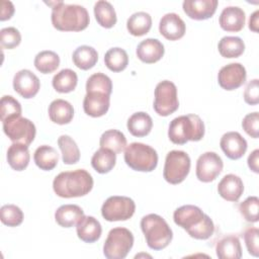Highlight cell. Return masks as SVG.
<instances>
[{
  "label": "cell",
  "mask_w": 259,
  "mask_h": 259,
  "mask_svg": "<svg viewBox=\"0 0 259 259\" xmlns=\"http://www.w3.org/2000/svg\"><path fill=\"white\" fill-rule=\"evenodd\" d=\"M248 166L254 173H259V150H254L248 157Z\"/></svg>",
  "instance_id": "c3c4849f"
},
{
  "label": "cell",
  "mask_w": 259,
  "mask_h": 259,
  "mask_svg": "<svg viewBox=\"0 0 259 259\" xmlns=\"http://www.w3.org/2000/svg\"><path fill=\"white\" fill-rule=\"evenodd\" d=\"M104 63L110 71L121 72L128 64V56L121 48H111L105 53Z\"/></svg>",
  "instance_id": "8d00e7d4"
},
{
  "label": "cell",
  "mask_w": 259,
  "mask_h": 259,
  "mask_svg": "<svg viewBox=\"0 0 259 259\" xmlns=\"http://www.w3.org/2000/svg\"><path fill=\"white\" fill-rule=\"evenodd\" d=\"M0 220L8 227H17L23 221V212L15 204H5L0 208Z\"/></svg>",
  "instance_id": "ab89813d"
},
{
  "label": "cell",
  "mask_w": 259,
  "mask_h": 259,
  "mask_svg": "<svg viewBox=\"0 0 259 259\" xmlns=\"http://www.w3.org/2000/svg\"><path fill=\"white\" fill-rule=\"evenodd\" d=\"M223 167V160L217 153L205 152L196 161V177L201 182H211L220 175Z\"/></svg>",
  "instance_id": "7c38bea8"
},
{
  "label": "cell",
  "mask_w": 259,
  "mask_h": 259,
  "mask_svg": "<svg viewBox=\"0 0 259 259\" xmlns=\"http://www.w3.org/2000/svg\"><path fill=\"white\" fill-rule=\"evenodd\" d=\"M185 14L194 20L210 18L218 7L217 0H185L182 4Z\"/></svg>",
  "instance_id": "2e32d148"
},
{
  "label": "cell",
  "mask_w": 259,
  "mask_h": 259,
  "mask_svg": "<svg viewBox=\"0 0 259 259\" xmlns=\"http://www.w3.org/2000/svg\"><path fill=\"white\" fill-rule=\"evenodd\" d=\"M102 92L110 96L112 92L111 79L103 73H95L91 75L86 82V92Z\"/></svg>",
  "instance_id": "f35d334b"
},
{
  "label": "cell",
  "mask_w": 259,
  "mask_h": 259,
  "mask_svg": "<svg viewBox=\"0 0 259 259\" xmlns=\"http://www.w3.org/2000/svg\"><path fill=\"white\" fill-rule=\"evenodd\" d=\"M247 78L245 67L240 63H231L224 66L218 74L219 85L228 91L241 87Z\"/></svg>",
  "instance_id": "4fadbf2b"
},
{
  "label": "cell",
  "mask_w": 259,
  "mask_h": 259,
  "mask_svg": "<svg viewBox=\"0 0 259 259\" xmlns=\"http://www.w3.org/2000/svg\"><path fill=\"white\" fill-rule=\"evenodd\" d=\"M110 96L97 91L86 92L83 100V109L85 113L92 117L104 115L109 108Z\"/></svg>",
  "instance_id": "e0dca14e"
},
{
  "label": "cell",
  "mask_w": 259,
  "mask_h": 259,
  "mask_svg": "<svg viewBox=\"0 0 259 259\" xmlns=\"http://www.w3.org/2000/svg\"><path fill=\"white\" fill-rule=\"evenodd\" d=\"M124 161L133 170L151 172L158 164V154L154 148L143 143H132L125 147Z\"/></svg>",
  "instance_id": "8992f818"
},
{
  "label": "cell",
  "mask_w": 259,
  "mask_h": 259,
  "mask_svg": "<svg viewBox=\"0 0 259 259\" xmlns=\"http://www.w3.org/2000/svg\"><path fill=\"white\" fill-rule=\"evenodd\" d=\"M94 15L98 24L104 28H111L117 20L113 6L105 0H100L95 3Z\"/></svg>",
  "instance_id": "1f68e13d"
},
{
  "label": "cell",
  "mask_w": 259,
  "mask_h": 259,
  "mask_svg": "<svg viewBox=\"0 0 259 259\" xmlns=\"http://www.w3.org/2000/svg\"><path fill=\"white\" fill-rule=\"evenodd\" d=\"M215 253L220 259H240L242 248L237 236H225L215 245Z\"/></svg>",
  "instance_id": "cb8c5ba5"
},
{
  "label": "cell",
  "mask_w": 259,
  "mask_h": 259,
  "mask_svg": "<svg viewBox=\"0 0 259 259\" xmlns=\"http://www.w3.org/2000/svg\"><path fill=\"white\" fill-rule=\"evenodd\" d=\"M259 231L257 228L249 227L244 232V240L248 253L254 257L259 256Z\"/></svg>",
  "instance_id": "ee69618b"
},
{
  "label": "cell",
  "mask_w": 259,
  "mask_h": 259,
  "mask_svg": "<svg viewBox=\"0 0 259 259\" xmlns=\"http://www.w3.org/2000/svg\"><path fill=\"white\" fill-rule=\"evenodd\" d=\"M78 238L85 243L96 242L102 233L100 223L91 215H84L76 226Z\"/></svg>",
  "instance_id": "7402d4cb"
},
{
  "label": "cell",
  "mask_w": 259,
  "mask_h": 259,
  "mask_svg": "<svg viewBox=\"0 0 259 259\" xmlns=\"http://www.w3.org/2000/svg\"><path fill=\"white\" fill-rule=\"evenodd\" d=\"M190 165V158L184 151H170L165 159L163 177L170 184H179L187 177Z\"/></svg>",
  "instance_id": "ba28073f"
},
{
  "label": "cell",
  "mask_w": 259,
  "mask_h": 259,
  "mask_svg": "<svg viewBox=\"0 0 259 259\" xmlns=\"http://www.w3.org/2000/svg\"><path fill=\"white\" fill-rule=\"evenodd\" d=\"M173 220L196 240H206L214 233L212 220L196 205L186 204L178 207L173 213Z\"/></svg>",
  "instance_id": "6da1fadb"
},
{
  "label": "cell",
  "mask_w": 259,
  "mask_h": 259,
  "mask_svg": "<svg viewBox=\"0 0 259 259\" xmlns=\"http://www.w3.org/2000/svg\"><path fill=\"white\" fill-rule=\"evenodd\" d=\"M126 126L134 137L141 138L150 134L153 127V120L148 113L140 111L130 116Z\"/></svg>",
  "instance_id": "4316f807"
},
{
  "label": "cell",
  "mask_w": 259,
  "mask_h": 259,
  "mask_svg": "<svg viewBox=\"0 0 259 259\" xmlns=\"http://www.w3.org/2000/svg\"><path fill=\"white\" fill-rule=\"evenodd\" d=\"M134 246V236L125 228L111 229L103 245V255L107 259H123Z\"/></svg>",
  "instance_id": "52a82bcc"
},
{
  "label": "cell",
  "mask_w": 259,
  "mask_h": 259,
  "mask_svg": "<svg viewBox=\"0 0 259 259\" xmlns=\"http://www.w3.org/2000/svg\"><path fill=\"white\" fill-rule=\"evenodd\" d=\"M220 146L225 155L231 160H238L247 151V141L238 132H228L223 135Z\"/></svg>",
  "instance_id": "9a60e30c"
},
{
  "label": "cell",
  "mask_w": 259,
  "mask_h": 259,
  "mask_svg": "<svg viewBox=\"0 0 259 259\" xmlns=\"http://www.w3.org/2000/svg\"><path fill=\"white\" fill-rule=\"evenodd\" d=\"M164 46L157 38H146L137 47V57L146 64H153L162 59L164 56Z\"/></svg>",
  "instance_id": "ffe728a7"
},
{
  "label": "cell",
  "mask_w": 259,
  "mask_h": 259,
  "mask_svg": "<svg viewBox=\"0 0 259 259\" xmlns=\"http://www.w3.org/2000/svg\"><path fill=\"white\" fill-rule=\"evenodd\" d=\"M141 229L147 245L153 250L166 248L173 238V233L167 222L159 214L150 213L141 220Z\"/></svg>",
  "instance_id": "5b68a950"
},
{
  "label": "cell",
  "mask_w": 259,
  "mask_h": 259,
  "mask_svg": "<svg viewBox=\"0 0 259 259\" xmlns=\"http://www.w3.org/2000/svg\"><path fill=\"white\" fill-rule=\"evenodd\" d=\"M258 24H259V10H256L250 16L249 28L254 32H258Z\"/></svg>",
  "instance_id": "681fc988"
},
{
  "label": "cell",
  "mask_w": 259,
  "mask_h": 259,
  "mask_svg": "<svg viewBox=\"0 0 259 259\" xmlns=\"http://www.w3.org/2000/svg\"><path fill=\"white\" fill-rule=\"evenodd\" d=\"M204 136V123L197 114L180 115L169 124L168 137L173 144L184 145L188 141L197 142Z\"/></svg>",
  "instance_id": "277c9868"
},
{
  "label": "cell",
  "mask_w": 259,
  "mask_h": 259,
  "mask_svg": "<svg viewBox=\"0 0 259 259\" xmlns=\"http://www.w3.org/2000/svg\"><path fill=\"white\" fill-rule=\"evenodd\" d=\"M6 158L9 166L13 170H24L28 166L30 160L28 146L19 143H13L7 150Z\"/></svg>",
  "instance_id": "484cf974"
},
{
  "label": "cell",
  "mask_w": 259,
  "mask_h": 259,
  "mask_svg": "<svg viewBox=\"0 0 259 259\" xmlns=\"http://www.w3.org/2000/svg\"><path fill=\"white\" fill-rule=\"evenodd\" d=\"M152 27V17L149 13L139 11L132 14L126 21V28L132 35L142 36L150 31Z\"/></svg>",
  "instance_id": "f546056e"
},
{
  "label": "cell",
  "mask_w": 259,
  "mask_h": 259,
  "mask_svg": "<svg viewBox=\"0 0 259 259\" xmlns=\"http://www.w3.org/2000/svg\"><path fill=\"white\" fill-rule=\"evenodd\" d=\"M39 87V79L30 70H20L13 77V89L25 99L34 97L37 94Z\"/></svg>",
  "instance_id": "5bb4252c"
},
{
  "label": "cell",
  "mask_w": 259,
  "mask_h": 259,
  "mask_svg": "<svg viewBox=\"0 0 259 259\" xmlns=\"http://www.w3.org/2000/svg\"><path fill=\"white\" fill-rule=\"evenodd\" d=\"M74 116L73 105L64 99H56L49 105V117L57 124H67Z\"/></svg>",
  "instance_id": "d4e9b609"
},
{
  "label": "cell",
  "mask_w": 259,
  "mask_h": 259,
  "mask_svg": "<svg viewBox=\"0 0 259 259\" xmlns=\"http://www.w3.org/2000/svg\"><path fill=\"white\" fill-rule=\"evenodd\" d=\"M245 12L237 6H228L221 12L219 23L220 26L229 32H238L245 25Z\"/></svg>",
  "instance_id": "d6986e66"
},
{
  "label": "cell",
  "mask_w": 259,
  "mask_h": 259,
  "mask_svg": "<svg viewBox=\"0 0 259 259\" xmlns=\"http://www.w3.org/2000/svg\"><path fill=\"white\" fill-rule=\"evenodd\" d=\"M84 215V211L79 205L64 204L56 210L55 220L63 228H72L77 226Z\"/></svg>",
  "instance_id": "603a6c76"
},
{
  "label": "cell",
  "mask_w": 259,
  "mask_h": 259,
  "mask_svg": "<svg viewBox=\"0 0 259 259\" xmlns=\"http://www.w3.org/2000/svg\"><path fill=\"white\" fill-rule=\"evenodd\" d=\"M21 41V34L15 27H5L0 30V42L2 49L12 50L19 46Z\"/></svg>",
  "instance_id": "7bdbcfd3"
},
{
  "label": "cell",
  "mask_w": 259,
  "mask_h": 259,
  "mask_svg": "<svg viewBox=\"0 0 259 259\" xmlns=\"http://www.w3.org/2000/svg\"><path fill=\"white\" fill-rule=\"evenodd\" d=\"M58 145L62 152V159L64 164H76L80 160V150L76 142L67 135H62L58 139Z\"/></svg>",
  "instance_id": "d590c367"
},
{
  "label": "cell",
  "mask_w": 259,
  "mask_h": 259,
  "mask_svg": "<svg viewBox=\"0 0 259 259\" xmlns=\"http://www.w3.org/2000/svg\"><path fill=\"white\" fill-rule=\"evenodd\" d=\"M244 100L250 105H256L259 102V81L253 79L249 81L244 91Z\"/></svg>",
  "instance_id": "bcb514c9"
},
{
  "label": "cell",
  "mask_w": 259,
  "mask_h": 259,
  "mask_svg": "<svg viewBox=\"0 0 259 259\" xmlns=\"http://www.w3.org/2000/svg\"><path fill=\"white\" fill-rule=\"evenodd\" d=\"M259 199L257 196H249L239 205V211L245 221L249 223L258 222Z\"/></svg>",
  "instance_id": "b9f144b4"
},
{
  "label": "cell",
  "mask_w": 259,
  "mask_h": 259,
  "mask_svg": "<svg viewBox=\"0 0 259 259\" xmlns=\"http://www.w3.org/2000/svg\"><path fill=\"white\" fill-rule=\"evenodd\" d=\"M218 49L224 58H238L244 53L245 44L239 36H224L219 41Z\"/></svg>",
  "instance_id": "836d02e7"
},
{
  "label": "cell",
  "mask_w": 259,
  "mask_h": 259,
  "mask_svg": "<svg viewBox=\"0 0 259 259\" xmlns=\"http://www.w3.org/2000/svg\"><path fill=\"white\" fill-rule=\"evenodd\" d=\"M0 116H1V121H4L8 118L15 117V116H20L21 115V105L20 103L11 95H4L1 98L0 101Z\"/></svg>",
  "instance_id": "60d3db41"
},
{
  "label": "cell",
  "mask_w": 259,
  "mask_h": 259,
  "mask_svg": "<svg viewBox=\"0 0 259 259\" xmlns=\"http://www.w3.org/2000/svg\"><path fill=\"white\" fill-rule=\"evenodd\" d=\"M135 210V201L127 196H110L101 206V214L108 222L126 221L134 215Z\"/></svg>",
  "instance_id": "8fae6325"
},
{
  "label": "cell",
  "mask_w": 259,
  "mask_h": 259,
  "mask_svg": "<svg viewBox=\"0 0 259 259\" xmlns=\"http://www.w3.org/2000/svg\"><path fill=\"white\" fill-rule=\"evenodd\" d=\"M242 126L248 136L257 139L259 136V113L255 111L245 115L242 121Z\"/></svg>",
  "instance_id": "f6af8a7d"
},
{
  "label": "cell",
  "mask_w": 259,
  "mask_h": 259,
  "mask_svg": "<svg viewBox=\"0 0 259 259\" xmlns=\"http://www.w3.org/2000/svg\"><path fill=\"white\" fill-rule=\"evenodd\" d=\"M14 13V5L11 1H5L3 0L1 2V15L0 20L4 21L7 19H10Z\"/></svg>",
  "instance_id": "7dc6e473"
},
{
  "label": "cell",
  "mask_w": 259,
  "mask_h": 259,
  "mask_svg": "<svg viewBox=\"0 0 259 259\" xmlns=\"http://www.w3.org/2000/svg\"><path fill=\"white\" fill-rule=\"evenodd\" d=\"M186 25L176 13H167L162 16L159 23L160 33L169 40H177L185 34Z\"/></svg>",
  "instance_id": "ac0fdd59"
},
{
  "label": "cell",
  "mask_w": 259,
  "mask_h": 259,
  "mask_svg": "<svg viewBox=\"0 0 259 259\" xmlns=\"http://www.w3.org/2000/svg\"><path fill=\"white\" fill-rule=\"evenodd\" d=\"M52 8V24L58 30L81 31L89 24L88 11L81 5L65 4L63 1H58Z\"/></svg>",
  "instance_id": "3957f363"
},
{
  "label": "cell",
  "mask_w": 259,
  "mask_h": 259,
  "mask_svg": "<svg viewBox=\"0 0 259 259\" xmlns=\"http://www.w3.org/2000/svg\"><path fill=\"white\" fill-rule=\"evenodd\" d=\"M99 145L100 148L109 149L115 154H119L126 147V139L121 132L117 130H108L101 135Z\"/></svg>",
  "instance_id": "e575fe53"
},
{
  "label": "cell",
  "mask_w": 259,
  "mask_h": 259,
  "mask_svg": "<svg viewBox=\"0 0 259 259\" xmlns=\"http://www.w3.org/2000/svg\"><path fill=\"white\" fill-rule=\"evenodd\" d=\"M92 187L93 178L84 169L61 172L53 181L55 193L63 198L84 196L91 191Z\"/></svg>",
  "instance_id": "7a4b0ae2"
},
{
  "label": "cell",
  "mask_w": 259,
  "mask_h": 259,
  "mask_svg": "<svg viewBox=\"0 0 259 259\" xmlns=\"http://www.w3.org/2000/svg\"><path fill=\"white\" fill-rule=\"evenodd\" d=\"M73 63L81 70H89L93 68L98 61V53L89 46L78 47L72 56Z\"/></svg>",
  "instance_id": "4dcf8cb0"
},
{
  "label": "cell",
  "mask_w": 259,
  "mask_h": 259,
  "mask_svg": "<svg viewBox=\"0 0 259 259\" xmlns=\"http://www.w3.org/2000/svg\"><path fill=\"white\" fill-rule=\"evenodd\" d=\"M33 160L39 169L44 171H50L57 166L59 161V154L55 148L48 145H42L35 150L33 154Z\"/></svg>",
  "instance_id": "83f0119b"
},
{
  "label": "cell",
  "mask_w": 259,
  "mask_h": 259,
  "mask_svg": "<svg viewBox=\"0 0 259 259\" xmlns=\"http://www.w3.org/2000/svg\"><path fill=\"white\" fill-rule=\"evenodd\" d=\"M218 192L228 201H238L244 192L243 181L235 174H227L219 182Z\"/></svg>",
  "instance_id": "44dd1931"
},
{
  "label": "cell",
  "mask_w": 259,
  "mask_h": 259,
  "mask_svg": "<svg viewBox=\"0 0 259 259\" xmlns=\"http://www.w3.org/2000/svg\"><path fill=\"white\" fill-rule=\"evenodd\" d=\"M153 107L156 113L161 116H168L178 109L179 101L177 88L173 82L164 80L157 84Z\"/></svg>",
  "instance_id": "9c48e42d"
},
{
  "label": "cell",
  "mask_w": 259,
  "mask_h": 259,
  "mask_svg": "<svg viewBox=\"0 0 259 259\" xmlns=\"http://www.w3.org/2000/svg\"><path fill=\"white\" fill-rule=\"evenodd\" d=\"M3 123V131L5 135L13 142L29 146L35 138V125L28 118L15 116L8 118Z\"/></svg>",
  "instance_id": "30bf717a"
},
{
  "label": "cell",
  "mask_w": 259,
  "mask_h": 259,
  "mask_svg": "<svg viewBox=\"0 0 259 259\" xmlns=\"http://www.w3.org/2000/svg\"><path fill=\"white\" fill-rule=\"evenodd\" d=\"M115 163L116 154L105 148H100L97 150L91 158V165L93 169L100 174H105L111 171L115 166Z\"/></svg>",
  "instance_id": "f1b7e54d"
},
{
  "label": "cell",
  "mask_w": 259,
  "mask_h": 259,
  "mask_svg": "<svg viewBox=\"0 0 259 259\" xmlns=\"http://www.w3.org/2000/svg\"><path fill=\"white\" fill-rule=\"evenodd\" d=\"M78 83L76 72L71 69H63L57 73L52 81L53 87L57 92L69 93L72 92Z\"/></svg>",
  "instance_id": "d6a6232c"
},
{
  "label": "cell",
  "mask_w": 259,
  "mask_h": 259,
  "mask_svg": "<svg viewBox=\"0 0 259 259\" xmlns=\"http://www.w3.org/2000/svg\"><path fill=\"white\" fill-rule=\"evenodd\" d=\"M34 67L42 74L53 73L60 66V57L53 51H41L34 58Z\"/></svg>",
  "instance_id": "74e56055"
}]
</instances>
